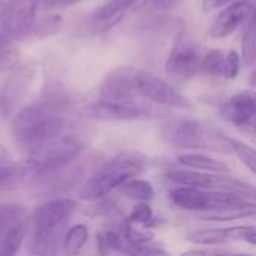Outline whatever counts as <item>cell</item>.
<instances>
[{
	"instance_id": "f35d334b",
	"label": "cell",
	"mask_w": 256,
	"mask_h": 256,
	"mask_svg": "<svg viewBox=\"0 0 256 256\" xmlns=\"http://www.w3.org/2000/svg\"><path fill=\"white\" fill-rule=\"evenodd\" d=\"M148 0H138V6H142L144 3H147Z\"/></svg>"
},
{
	"instance_id": "2e32d148",
	"label": "cell",
	"mask_w": 256,
	"mask_h": 256,
	"mask_svg": "<svg viewBox=\"0 0 256 256\" xmlns=\"http://www.w3.org/2000/svg\"><path fill=\"white\" fill-rule=\"evenodd\" d=\"M178 164L189 168V170H194V171H201V172H216V174H228L231 172L230 166L222 162V160H218L214 158H210L207 154H202V153H186V154H182L177 158Z\"/></svg>"
},
{
	"instance_id": "ac0fdd59",
	"label": "cell",
	"mask_w": 256,
	"mask_h": 256,
	"mask_svg": "<svg viewBox=\"0 0 256 256\" xmlns=\"http://www.w3.org/2000/svg\"><path fill=\"white\" fill-rule=\"evenodd\" d=\"M88 242V228L86 225L72 226L64 237L63 252L64 256H80Z\"/></svg>"
},
{
	"instance_id": "cb8c5ba5",
	"label": "cell",
	"mask_w": 256,
	"mask_h": 256,
	"mask_svg": "<svg viewBox=\"0 0 256 256\" xmlns=\"http://www.w3.org/2000/svg\"><path fill=\"white\" fill-rule=\"evenodd\" d=\"M255 22H254V15H252L246 22V28L243 34V60H244V64H248L249 68H252L255 63Z\"/></svg>"
},
{
	"instance_id": "603a6c76",
	"label": "cell",
	"mask_w": 256,
	"mask_h": 256,
	"mask_svg": "<svg viewBox=\"0 0 256 256\" xmlns=\"http://www.w3.org/2000/svg\"><path fill=\"white\" fill-rule=\"evenodd\" d=\"M228 142L231 147V152H234L237 154V158L249 168L250 172H256V154L255 148L240 140L231 138L228 136Z\"/></svg>"
},
{
	"instance_id": "1f68e13d",
	"label": "cell",
	"mask_w": 256,
	"mask_h": 256,
	"mask_svg": "<svg viewBox=\"0 0 256 256\" xmlns=\"http://www.w3.org/2000/svg\"><path fill=\"white\" fill-rule=\"evenodd\" d=\"M234 0H202V9L204 10H213L218 9L226 3H232Z\"/></svg>"
},
{
	"instance_id": "7a4b0ae2",
	"label": "cell",
	"mask_w": 256,
	"mask_h": 256,
	"mask_svg": "<svg viewBox=\"0 0 256 256\" xmlns=\"http://www.w3.org/2000/svg\"><path fill=\"white\" fill-rule=\"evenodd\" d=\"M99 96L105 100L144 99L156 105L190 110L192 100L162 78L134 66L111 69L99 87Z\"/></svg>"
},
{
	"instance_id": "f1b7e54d",
	"label": "cell",
	"mask_w": 256,
	"mask_h": 256,
	"mask_svg": "<svg viewBox=\"0 0 256 256\" xmlns=\"http://www.w3.org/2000/svg\"><path fill=\"white\" fill-rule=\"evenodd\" d=\"M228 234L231 242H246L252 246L256 243V228L254 225H240L228 228Z\"/></svg>"
},
{
	"instance_id": "4dcf8cb0",
	"label": "cell",
	"mask_w": 256,
	"mask_h": 256,
	"mask_svg": "<svg viewBox=\"0 0 256 256\" xmlns=\"http://www.w3.org/2000/svg\"><path fill=\"white\" fill-rule=\"evenodd\" d=\"M126 255L128 256H170V254L158 246H152V244H140V246H129L126 249Z\"/></svg>"
},
{
	"instance_id": "83f0119b",
	"label": "cell",
	"mask_w": 256,
	"mask_h": 256,
	"mask_svg": "<svg viewBox=\"0 0 256 256\" xmlns=\"http://www.w3.org/2000/svg\"><path fill=\"white\" fill-rule=\"evenodd\" d=\"M128 220L135 224V225H138V226L147 228L150 225V222L153 220V210H152V207L147 202H138L132 208Z\"/></svg>"
},
{
	"instance_id": "836d02e7",
	"label": "cell",
	"mask_w": 256,
	"mask_h": 256,
	"mask_svg": "<svg viewBox=\"0 0 256 256\" xmlns=\"http://www.w3.org/2000/svg\"><path fill=\"white\" fill-rule=\"evenodd\" d=\"M10 154H9V152L0 144V171L4 168V166H8L9 164H10Z\"/></svg>"
},
{
	"instance_id": "8992f818",
	"label": "cell",
	"mask_w": 256,
	"mask_h": 256,
	"mask_svg": "<svg viewBox=\"0 0 256 256\" xmlns=\"http://www.w3.org/2000/svg\"><path fill=\"white\" fill-rule=\"evenodd\" d=\"M86 144L84 141L75 135L74 132L60 135L36 150L28 153V159H32L45 174L57 171L60 168L68 166L75 159L80 158Z\"/></svg>"
},
{
	"instance_id": "5b68a950",
	"label": "cell",
	"mask_w": 256,
	"mask_h": 256,
	"mask_svg": "<svg viewBox=\"0 0 256 256\" xmlns=\"http://www.w3.org/2000/svg\"><path fill=\"white\" fill-rule=\"evenodd\" d=\"M164 140L178 148L208 150V152H231L228 136L198 118H176L162 128Z\"/></svg>"
},
{
	"instance_id": "30bf717a",
	"label": "cell",
	"mask_w": 256,
	"mask_h": 256,
	"mask_svg": "<svg viewBox=\"0 0 256 256\" xmlns=\"http://www.w3.org/2000/svg\"><path fill=\"white\" fill-rule=\"evenodd\" d=\"M201 58L198 44L182 36L177 39L166 58L165 72L174 82H188L200 74Z\"/></svg>"
},
{
	"instance_id": "d590c367",
	"label": "cell",
	"mask_w": 256,
	"mask_h": 256,
	"mask_svg": "<svg viewBox=\"0 0 256 256\" xmlns=\"http://www.w3.org/2000/svg\"><path fill=\"white\" fill-rule=\"evenodd\" d=\"M76 2H81V0H54L50 8H62V6H69V4H74Z\"/></svg>"
},
{
	"instance_id": "d4e9b609",
	"label": "cell",
	"mask_w": 256,
	"mask_h": 256,
	"mask_svg": "<svg viewBox=\"0 0 256 256\" xmlns=\"http://www.w3.org/2000/svg\"><path fill=\"white\" fill-rule=\"evenodd\" d=\"M225 56L220 50H212L201 58V70L212 76H220L224 72Z\"/></svg>"
},
{
	"instance_id": "e0dca14e",
	"label": "cell",
	"mask_w": 256,
	"mask_h": 256,
	"mask_svg": "<svg viewBox=\"0 0 256 256\" xmlns=\"http://www.w3.org/2000/svg\"><path fill=\"white\" fill-rule=\"evenodd\" d=\"M28 213L22 206L3 204L0 206V243L15 230L27 226Z\"/></svg>"
},
{
	"instance_id": "44dd1931",
	"label": "cell",
	"mask_w": 256,
	"mask_h": 256,
	"mask_svg": "<svg viewBox=\"0 0 256 256\" xmlns=\"http://www.w3.org/2000/svg\"><path fill=\"white\" fill-rule=\"evenodd\" d=\"M123 238L129 246H140V244H147L154 238V234L150 231H146L142 226L140 228L138 225L126 220L123 226Z\"/></svg>"
},
{
	"instance_id": "ba28073f",
	"label": "cell",
	"mask_w": 256,
	"mask_h": 256,
	"mask_svg": "<svg viewBox=\"0 0 256 256\" xmlns=\"http://www.w3.org/2000/svg\"><path fill=\"white\" fill-rule=\"evenodd\" d=\"M165 178L180 186L196 188L202 190L238 192V194H244L249 196H255L252 186L237 178L226 177L224 174L201 172V171H194V170H171L165 172Z\"/></svg>"
},
{
	"instance_id": "e575fe53",
	"label": "cell",
	"mask_w": 256,
	"mask_h": 256,
	"mask_svg": "<svg viewBox=\"0 0 256 256\" xmlns=\"http://www.w3.org/2000/svg\"><path fill=\"white\" fill-rule=\"evenodd\" d=\"M218 254L216 250H188L180 256H216Z\"/></svg>"
},
{
	"instance_id": "9c48e42d",
	"label": "cell",
	"mask_w": 256,
	"mask_h": 256,
	"mask_svg": "<svg viewBox=\"0 0 256 256\" xmlns=\"http://www.w3.org/2000/svg\"><path fill=\"white\" fill-rule=\"evenodd\" d=\"M42 0H12L0 14L2 34L12 40H21L32 36L36 24L38 9Z\"/></svg>"
},
{
	"instance_id": "484cf974",
	"label": "cell",
	"mask_w": 256,
	"mask_h": 256,
	"mask_svg": "<svg viewBox=\"0 0 256 256\" xmlns=\"http://www.w3.org/2000/svg\"><path fill=\"white\" fill-rule=\"evenodd\" d=\"M62 24H63V18L60 15L45 16L40 21H36V24L33 27V32H32V36L45 38V36L56 34L62 28Z\"/></svg>"
},
{
	"instance_id": "4316f807",
	"label": "cell",
	"mask_w": 256,
	"mask_h": 256,
	"mask_svg": "<svg viewBox=\"0 0 256 256\" xmlns=\"http://www.w3.org/2000/svg\"><path fill=\"white\" fill-rule=\"evenodd\" d=\"M26 237V226H21L12 231L2 243H0V256H16L21 244Z\"/></svg>"
},
{
	"instance_id": "d6986e66",
	"label": "cell",
	"mask_w": 256,
	"mask_h": 256,
	"mask_svg": "<svg viewBox=\"0 0 256 256\" xmlns=\"http://www.w3.org/2000/svg\"><path fill=\"white\" fill-rule=\"evenodd\" d=\"M188 240L195 244H204V246H216L231 242L228 228H212V230H201L190 232L188 236Z\"/></svg>"
},
{
	"instance_id": "7402d4cb",
	"label": "cell",
	"mask_w": 256,
	"mask_h": 256,
	"mask_svg": "<svg viewBox=\"0 0 256 256\" xmlns=\"http://www.w3.org/2000/svg\"><path fill=\"white\" fill-rule=\"evenodd\" d=\"M18 58L20 51L15 45V40L0 34V70L14 68L18 63Z\"/></svg>"
},
{
	"instance_id": "52a82bcc",
	"label": "cell",
	"mask_w": 256,
	"mask_h": 256,
	"mask_svg": "<svg viewBox=\"0 0 256 256\" xmlns=\"http://www.w3.org/2000/svg\"><path fill=\"white\" fill-rule=\"evenodd\" d=\"M82 116L100 122H130L158 117L159 112L140 100H105L99 99L82 108Z\"/></svg>"
},
{
	"instance_id": "74e56055",
	"label": "cell",
	"mask_w": 256,
	"mask_h": 256,
	"mask_svg": "<svg viewBox=\"0 0 256 256\" xmlns=\"http://www.w3.org/2000/svg\"><path fill=\"white\" fill-rule=\"evenodd\" d=\"M42 2H44V6H45V8H50V4H51L54 0H42Z\"/></svg>"
},
{
	"instance_id": "277c9868",
	"label": "cell",
	"mask_w": 256,
	"mask_h": 256,
	"mask_svg": "<svg viewBox=\"0 0 256 256\" xmlns=\"http://www.w3.org/2000/svg\"><path fill=\"white\" fill-rule=\"evenodd\" d=\"M76 210V202L69 198L51 200L39 206L30 216V256H51L66 222Z\"/></svg>"
},
{
	"instance_id": "6da1fadb",
	"label": "cell",
	"mask_w": 256,
	"mask_h": 256,
	"mask_svg": "<svg viewBox=\"0 0 256 256\" xmlns=\"http://www.w3.org/2000/svg\"><path fill=\"white\" fill-rule=\"evenodd\" d=\"M68 105L69 99L63 92L50 88L42 100L20 110L10 124L15 142L28 154L45 142L74 132V123L63 114Z\"/></svg>"
},
{
	"instance_id": "7c38bea8",
	"label": "cell",
	"mask_w": 256,
	"mask_h": 256,
	"mask_svg": "<svg viewBox=\"0 0 256 256\" xmlns=\"http://www.w3.org/2000/svg\"><path fill=\"white\" fill-rule=\"evenodd\" d=\"M252 15H254L252 0H236L216 16L207 33L213 39L226 38L232 34L244 22H248V20Z\"/></svg>"
},
{
	"instance_id": "9a60e30c",
	"label": "cell",
	"mask_w": 256,
	"mask_h": 256,
	"mask_svg": "<svg viewBox=\"0 0 256 256\" xmlns=\"http://www.w3.org/2000/svg\"><path fill=\"white\" fill-rule=\"evenodd\" d=\"M170 198L177 207H180L183 210L202 213L208 207L210 190H202V189L188 188V186H178L170 192Z\"/></svg>"
},
{
	"instance_id": "5bb4252c",
	"label": "cell",
	"mask_w": 256,
	"mask_h": 256,
	"mask_svg": "<svg viewBox=\"0 0 256 256\" xmlns=\"http://www.w3.org/2000/svg\"><path fill=\"white\" fill-rule=\"evenodd\" d=\"M135 6H138V0H110V2H106L90 16L92 30L94 33H105V32L111 30Z\"/></svg>"
},
{
	"instance_id": "8fae6325",
	"label": "cell",
	"mask_w": 256,
	"mask_h": 256,
	"mask_svg": "<svg viewBox=\"0 0 256 256\" xmlns=\"http://www.w3.org/2000/svg\"><path fill=\"white\" fill-rule=\"evenodd\" d=\"M34 69L32 66H21L14 70L0 86V116L9 117L15 112L21 100L24 99L32 80Z\"/></svg>"
},
{
	"instance_id": "ffe728a7",
	"label": "cell",
	"mask_w": 256,
	"mask_h": 256,
	"mask_svg": "<svg viewBox=\"0 0 256 256\" xmlns=\"http://www.w3.org/2000/svg\"><path fill=\"white\" fill-rule=\"evenodd\" d=\"M122 189V194H124L128 198H132V200H136L140 202H147L150 200H153L154 196V189L152 186L150 182H146V180H128L126 183H123L120 186Z\"/></svg>"
},
{
	"instance_id": "8d00e7d4",
	"label": "cell",
	"mask_w": 256,
	"mask_h": 256,
	"mask_svg": "<svg viewBox=\"0 0 256 256\" xmlns=\"http://www.w3.org/2000/svg\"><path fill=\"white\" fill-rule=\"evenodd\" d=\"M216 256H254L252 254H226V252H219Z\"/></svg>"
},
{
	"instance_id": "f546056e",
	"label": "cell",
	"mask_w": 256,
	"mask_h": 256,
	"mask_svg": "<svg viewBox=\"0 0 256 256\" xmlns=\"http://www.w3.org/2000/svg\"><path fill=\"white\" fill-rule=\"evenodd\" d=\"M240 66H242V60L237 51H230L225 57L224 62V72L222 76H225L226 80H234L238 72H240Z\"/></svg>"
},
{
	"instance_id": "3957f363",
	"label": "cell",
	"mask_w": 256,
	"mask_h": 256,
	"mask_svg": "<svg viewBox=\"0 0 256 256\" xmlns=\"http://www.w3.org/2000/svg\"><path fill=\"white\" fill-rule=\"evenodd\" d=\"M147 168V159L140 152H120L104 162L81 186L78 195L81 200H99L120 188L128 180L142 174Z\"/></svg>"
},
{
	"instance_id": "4fadbf2b",
	"label": "cell",
	"mask_w": 256,
	"mask_h": 256,
	"mask_svg": "<svg viewBox=\"0 0 256 256\" xmlns=\"http://www.w3.org/2000/svg\"><path fill=\"white\" fill-rule=\"evenodd\" d=\"M220 114L240 129H252L255 124V94L250 90L236 93L220 104Z\"/></svg>"
},
{
	"instance_id": "d6a6232c",
	"label": "cell",
	"mask_w": 256,
	"mask_h": 256,
	"mask_svg": "<svg viewBox=\"0 0 256 256\" xmlns=\"http://www.w3.org/2000/svg\"><path fill=\"white\" fill-rule=\"evenodd\" d=\"M182 0H154V6L158 9H162V10H166V9H171V8H176Z\"/></svg>"
}]
</instances>
